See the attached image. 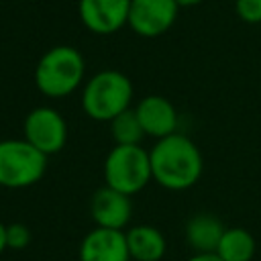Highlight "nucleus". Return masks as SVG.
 I'll return each mask as SVG.
<instances>
[{
  "instance_id": "f257e3e1",
  "label": "nucleus",
  "mask_w": 261,
  "mask_h": 261,
  "mask_svg": "<svg viewBox=\"0 0 261 261\" xmlns=\"http://www.w3.org/2000/svg\"><path fill=\"white\" fill-rule=\"evenodd\" d=\"M153 181L165 190L181 192L198 184L204 171V159L198 145L181 133L155 141L149 149Z\"/></svg>"
},
{
  "instance_id": "f03ea898",
  "label": "nucleus",
  "mask_w": 261,
  "mask_h": 261,
  "mask_svg": "<svg viewBox=\"0 0 261 261\" xmlns=\"http://www.w3.org/2000/svg\"><path fill=\"white\" fill-rule=\"evenodd\" d=\"M133 82L118 69L96 71L82 86V110L88 118L98 122H110L114 116L130 108Z\"/></svg>"
},
{
  "instance_id": "7ed1b4c3",
  "label": "nucleus",
  "mask_w": 261,
  "mask_h": 261,
  "mask_svg": "<svg viewBox=\"0 0 261 261\" xmlns=\"http://www.w3.org/2000/svg\"><path fill=\"white\" fill-rule=\"evenodd\" d=\"M86 77L84 55L71 45H55L41 55L35 65V86L49 98L73 94Z\"/></svg>"
},
{
  "instance_id": "20e7f679",
  "label": "nucleus",
  "mask_w": 261,
  "mask_h": 261,
  "mask_svg": "<svg viewBox=\"0 0 261 261\" xmlns=\"http://www.w3.org/2000/svg\"><path fill=\"white\" fill-rule=\"evenodd\" d=\"M106 186L135 196L153 181L149 151L141 145H114L104 159Z\"/></svg>"
},
{
  "instance_id": "39448f33",
  "label": "nucleus",
  "mask_w": 261,
  "mask_h": 261,
  "mask_svg": "<svg viewBox=\"0 0 261 261\" xmlns=\"http://www.w3.org/2000/svg\"><path fill=\"white\" fill-rule=\"evenodd\" d=\"M47 155L37 151L24 139L0 141V188L22 190L43 179Z\"/></svg>"
},
{
  "instance_id": "423d86ee",
  "label": "nucleus",
  "mask_w": 261,
  "mask_h": 261,
  "mask_svg": "<svg viewBox=\"0 0 261 261\" xmlns=\"http://www.w3.org/2000/svg\"><path fill=\"white\" fill-rule=\"evenodd\" d=\"M22 139L43 155H55L67 143V122L59 110L51 106H37L24 116Z\"/></svg>"
},
{
  "instance_id": "0eeeda50",
  "label": "nucleus",
  "mask_w": 261,
  "mask_h": 261,
  "mask_svg": "<svg viewBox=\"0 0 261 261\" xmlns=\"http://www.w3.org/2000/svg\"><path fill=\"white\" fill-rule=\"evenodd\" d=\"M179 6L175 0H130L128 27L139 37H159L167 33L175 18Z\"/></svg>"
},
{
  "instance_id": "6e6552de",
  "label": "nucleus",
  "mask_w": 261,
  "mask_h": 261,
  "mask_svg": "<svg viewBox=\"0 0 261 261\" xmlns=\"http://www.w3.org/2000/svg\"><path fill=\"white\" fill-rule=\"evenodd\" d=\"M130 0H80L82 24L94 35H112L128 22Z\"/></svg>"
},
{
  "instance_id": "1a4fd4ad",
  "label": "nucleus",
  "mask_w": 261,
  "mask_h": 261,
  "mask_svg": "<svg viewBox=\"0 0 261 261\" xmlns=\"http://www.w3.org/2000/svg\"><path fill=\"white\" fill-rule=\"evenodd\" d=\"M90 216L96 226L122 230L128 226V222L133 218L130 196L104 184L102 188H98L94 192V196L90 200Z\"/></svg>"
},
{
  "instance_id": "9d476101",
  "label": "nucleus",
  "mask_w": 261,
  "mask_h": 261,
  "mask_svg": "<svg viewBox=\"0 0 261 261\" xmlns=\"http://www.w3.org/2000/svg\"><path fill=\"white\" fill-rule=\"evenodd\" d=\"M135 112L143 126L145 137L159 141L163 137L177 133V122H179L177 110L165 96L149 94V96L141 98L139 104L135 106Z\"/></svg>"
},
{
  "instance_id": "9b49d317",
  "label": "nucleus",
  "mask_w": 261,
  "mask_h": 261,
  "mask_svg": "<svg viewBox=\"0 0 261 261\" xmlns=\"http://www.w3.org/2000/svg\"><path fill=\"white\" fill-rule=\"evenodd\" d=\"M80 261H130L124 230L94 226L80 243Z\"/></svg>"
},
{
  "instance_id": "f8f14e48",
  "label": "nucleus",
  "mask_w": 261,
  "mask_h": 261,
  "mask_svg": "<svg viewBox=\"0 0 261 261\" xmlns=\"http://www.w3.org/2000/svg\"><path fill=\"white\" fill-rule=\"evenodd\" d=\"M224 230L226 226L218 216L210 212H200L186 222V241L194 249V253H216Z\"/></svg>"
},
{
  "instance_id": "ddd939ff",
  "label": "nucleus",
  "mask_w": 261,
  "mask_h": 261,
  "mask_svg": "<svg viewBox=\"0 0 261 261\" xmlns=\"http://www.w3.org/2000/svg\"><path fill=\"white\" fill-rule=\"evenodd\" d=\"M130 259L135 261H161L167 251V241L153 224H137L124 230Z\"/></svg>"
},
{
  "instance_id": "4468645a",
  "label": "nucleus",
  "mask_w": 261,
  "mask_h": 261,
  "mask_svg": "<svg viewBox=\"0 0 261 261\" xmlns=\"http://www.w3.org/2000/svg\"><path fill=\"white\" fill-rule=\"evenodd\" d=\"M257 251L255 237L243 226H230L222 232L216 255L222 261H253Z\"/></svg>"
},
{
  "instance_id": "2eb2a0df",
  "label": "nucleus",
  "mask_w": 261,
  "mask_h": 261,
  "mask_svg": "<svg viewBox=\"0 0 261 261\" xmlns=\"http://www.w3.org/2000/svg\"><path fill=\"white\" fill-rule=\"evenodd\" d=\"M110 135L114 139V145H141L145 133L135 108H128L110 120Z\"/></svg>"
},
{
  "instance_id": "dca6fc26",
  "label": "nucleus",
  "mask_w": 261,
  "mask_h": 261,
  "mask_svg": "<svg viewBox=\"0 0 261 261\" xmlns=\"http://www.w3.org/2000/svg\"><path fill=\"white\" fill-rule=\"evenodd\" d=\"M31 228L22 222H10L6 224V247L12 251H22L31 245Z\"/></svg>"
},
{
  "instance_id": "f3484780",
  "label": "nucleus",
  "mask_w": 261,
  "mask_h": 261,
  "mask_svg": "<svg viewBox=\"0 0 261 261\" xmlns=\"http://www.w3.org/2000/svg\"><path fill=\"white\" fill-rule=\"evenodd\" d=\"M234 12L243 22L261 24V0H234Z\"/></svg>"
},
{
  "instance_id": "a211bd4d",
  "label": "nucleus",
  "mask_w": 261,
  "mask_h": 261,
  "mask_svg": "<svg viewBox=\"0 0 261 261\" xmlns=\"http://www.w3.org/2000/svg\"><path fill=\"white\" fill-rule=\"evenodd\" d=\"M188 261H222L216 253H194Z\"/></svg>"
},
{
  "instance_id": "6ab92c4d",
  "label": "nucleus",
  "mask_w": 261,
  "mask_h": 261,
  "mask_svg": "<svg viewBox=\"0 0 261 261\" xmlns=\"http://www.w3.org/2000/svg\"><path fill=\"white\" fill-rule=\"evenodd\" d=\"M8 247H6V224L0 220V255L6 251Z\"/></svg>"
},
{
  "instance_id": "aec40b11",
  "label": "nucleus",
  "mask_w": 261,
  "mask_h": 261,
  "mask_svg": "<svg viewBox=\"0 0 261 261\" xmlns=\"http://www.w3.org/2000/svg\"><path fill=\"white\" fill-rule=\"evenodd\" d=\"M175 2H177L179 8H188V6H196V4H200L204 0H175Z\"/></svg>"
}]
</instances>
